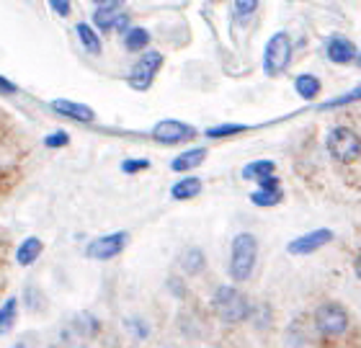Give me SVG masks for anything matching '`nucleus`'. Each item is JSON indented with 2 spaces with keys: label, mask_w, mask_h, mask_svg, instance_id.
I'll return each mask as SVG.
<instances>
[{
  "label": "nucleus",
  "mask_w": 361,
  "mask_h": 348,
  "mask_svg": "<svg viewBox=\"0 0 361 348\" xmlns=\"http://www.w3.org/2000/svg\"><path fill=\"white\" fill-rule=\"evenodd\" d=\"M258 258V240L256 235L240 232L235 235L233 250H230V276L233 281H245L256 268Z\"/></svg>",
  "instance_id": "1"
},
{
  "label": "nucleus",
  "mask_w": 361,
  "mask_h": 348,
  "mask_svg": "<svg viewBox=\"0 0 361 348\" xmlns=\"http://www.w3.org/2000/svg\"><path fill=\"white\" fill-rule=\"evenodd\" d=\"M214 310H217V315L225 320V323L238 325L243 320H248L250 304H248V297L243 294L240 289L222 287V289H217V294H214Z\"/></svg>",
  "instance_id": "2"
},
{
  "label": "nucleus",
  "mask_w": 361,
  "mask_h": 348,
  "mask_svg": "<svg viewBox=\"0 0 361 348\" xmlns=\"http://www.w3.org/2000/svg\"><path fill=\"white\" fill-rule=\"evenodd\" d=\"M289 60H292V39H289L286 31H276V34L269 39L266 52H264L266 75H279V73H284Z\"/></svg>",
  "instance_id": "3"
},
{
  "label": "nucleus",
  "mask_w": 361,
  "mask_h": 348,
  "mask_svg": "<svg viewBox=\"0 0 361 348\" xmlns=\"http://www.w3.org/2000/svg\"><path fill=\"white\" fill-rule=\"evenodd\" d=\"M328 150L338 163H354L361 158V137L348 127H336L328 135Z\"/></svg>",
  "instance_id": "4"
},
{
  "label": "nucleus",
  "mask_w": 361,
  "mask_h": 348,
  "mask_svg": "<svg viewBox=\"0 0 361 348\" xmlns=\"http://www.w3.org/2000/svg\"><path fill=\"white\" fill-rule=\"evenodd\" d=\"M160 65H163V54L145 52L142 57L137 60L135 68H132V73H129V85H132L135 91H147L152 85V80H155V75H158Z\"/></svg>",
  "instance_id": "5"
},
{
  "label": "nucleus",
  "mask_w": 361,
  "mask_h": 348,
  "mask_svg": "<svg viewBox=\"0 0 361 348\" xmlns=\"http://www.w3.org/2000/svg\"><path fill=\"white\" fill-rule=\"evenodd\" d=\"M129 242V235L127 232H111V235H104V237H96V240L88 242V248H85V256L93 258V261H111L121 253V250L127 248Z\"/></svg>",
  "instance_id": "6"
},
{
  "label": "nucleus",
  "mask_w": 361,
  "mask_h": 348,
  "mask_svg": "<svg viewBox=\"0 0 361 348\" xmlns=\"http://www.w3.org/2000/svg\"><path fill=\"white\" fill-rule=\"evenodd\" d=\"M315 325L323 335H331V338H336V335L346 333L348 315H346V310H343L341 304H323V307L317 310V315H315Z\"/></svg>",
  "instance_id": "7"
},
{
  "label": "nucleus",
  "mask_w": 361,
  "mask_h": 348,
  "mask_svg": "<svg viewBox=\"0 0 361 348\" xmlns=\"http://www.w3.org/2000/svg\"><path fill=\"white\" fill-rule=\"evenodd\" d=\"M194 135H196V129L178 119H163L152 127V139H158V142H163V144L186 142V139H191Z\"/></svg>",
  "instance_id": "8"
},
{
  "label": "nucleus",
  "mask_w": 361,
  "mask_h": 348,
  "mask_svg": "<svg viewBox=\"0 0 361 348\" xmlns=\"http://www.w3.org/2000/svg\"><path fill=\"white\" fill-rule=\"evenodd\" d=\"M331 240H333L331 230H312V232L300 235L297 240L289 242V245H286V250H289L292 256H310V253H315V250L325 248Z\"/></svg>",
  "instance_id": "9"
},
{
  "label": "nucleus",
  "mask_w": 361,
  "mask_h": 348,
  "mask_svg": "<svg viewBox=\"0 0 361 348\" xmlns=\"http://www.w3.org/2000/svg\"><path fill=\"white\" fill-rule=\"evenodd\" d=\"M93 23L98 29H124L127 26V15H124V3L121 0H109L104 8H98L93 15Z\"/></svg>",
  "instance_id": "10"
},
{
  "label": "nucleus",
  "mask_w": 361,
  "mask_h": 348,
  "mask_svg": "<svg viewBox=\"0 0 361 348\" xmlns=\"http://www.w3.org/2000/svg\"><path fill=\"white\" fill-rule=\"evenodd\" d=\"M52 108L57 111V114L68 116V119H75V121H93L96 119V111L90 106H85V104H75V101H68V99H57L52 101Z\"/></svg>",
  "instance_id": "11"
},
{
  "label": "nucleus",
  "mask_w": 361,
  "mask_h": 348,
  "mask_svg": "<svg viewBox=\"0 0 361 348\" xmlns=\"http://www.w3.org/2000/svg\"><path fill=\"white\" fill-rule=\"evenodd\" d=\"M328 57H331V62L346 65V62H351L356 57V49H354V44H351L348 39L336 37V39H331V42H328Z\"/></svg>",
  "instance_id": "12"
},
{
  "label": "nucleus",
  "mask_w": 361,
  "mask_h": 348,
  "mask_svg": "<svg viewBox=\"0 0 361 348\" xmlns=\"http://www.w3.org/2000/svg\"><path fill=\"white\" fill-rule=\"evenodd\" d=\"M204 160H207V150H204V147H194V150L180 152L178 158L171 163V168L178 170V173H186V170H194V168L202 166Z\"/></svg>",
  "instance_id": "13"
},
{
  "label": "nucleus",
  "mask_w": 361,
  "mask_h": 348,
  "mask_svg": "<svg viewBox=\"0 0 361 348\" xmlns=\"http://www.w3.org/2000/svg\"><path fill=\"white\" fill-rule=\"evenodd\" d=\"M42 248H44V245H42L39 237H26V240L18 245V250H16V261L21 266H31L42 256Z\"/></svg>",
  "instance_id": "14"
},
{
  "label": "nucleus",
  "mask_w": 361,
  "mask_h": 348,
  "mask_svg": "<svg viewBox=\"0 0 361 348\" xmlns=\"http://www.w3.org/2000/svg\"><path fill=\"white\" fill-rule=\"evenodd\" d=\"M274 170H276L274 160H256V163L243 168V178H248V181H264V178L274 175Z\"/></svg>",
  "instance_id": "15"
},
{
  "label": "nucleus",
  "mask_w": 361,
  "mask_h": 348,
  "mask_svg": "<svg viewBox=\"0 0 361 348\" xmlns=\"http://www.w3.org/2000/svg\"><path fill=\"white\" fill-rule=\"evenodd\" d=\"M196 194H202V181L194 178V175H188V178L178 181L173 189H171V197L178 199V201H183V199H194Z\"/></svg>",
  "instance_id": "16"
},
{
  "label": "nucleus",
  "mask_w": 361,
  "mask_h": 348,
  "mask_svg": "<svg viewBox=\"0 0 361 348\" xmlns=\"http://www.w3.org/2000/svg\"><path fill=\"white\" fill-rule=\"evenodd\" d=\"M207 266V258H204L202 248H188L183 256H180V268L186 273H199Z\"/></svg>",
  "instance_id": "17"
},
{
  "label": "nucleus",
  "mask_w": 361,
  "mask_h": 348,
  "mask_svg": "<svg viewBox=\"0 0 361 348\" xmlns=\"http://www.w3.org/2000/svg\"><path fill=\"white\" fill-rule=\"evenodd\" d=\"M75 29H78V39H80L83 49H88L90 54L101 52V39H98V34L93 31V26H88V23H78Z\"/></svg>",
  "instance_id": "18"
},
{
  "label": "nucleus",
  "mask_w": 361,
  "mask_h": 348,
  "mask_svg": "<svg viewBox=\"0 0 361 348\" xmlns=\"http://www.w3.org/2000/svg\"><path fill=\"white\" fill-rule=\"evenodd\" d=\"M294 88H297V93H300L305 101H312L317 93H320V80H317L315 75H300L294 80Z\"/></svg>",
  "instance_id": "19"
},
{
  "label": "nucleus",
  "mask_w": 361,
  "mask_h": 348,
  "mask_svg": "<svg viewBox=\"0 0 361 348\" xmlns=\"http://www.w3.org/2000/svg\"><path fill=\"white\" fill-rule=\"evenodd\" d=\"M16 307H18V299L16 297H8L6 302H3V307H0V335H6L11 328H13L16 323Z\"/></svg>",
  "instance_id": "20"
},
{
  "label": "nucleus",
  "mask_w": 361,
  "mask_h": 348,
  "mask_svg": "<svg viewBox=\"0 0 361 348\" xmlns=\"http://www.w3.org/2000/svg\"><path fill=\"white\" fill-rule=\"evenodd\" d=\"M147 42H150V34L145 29H140V26L129 29L127 37H124V44H127L129 52H142L145 46H147Z\"/></svg>",
  "instance_id": "21"
},
{
  "label": "nucleus",
  "mask_w": 361,
  "mask_h": 348,
  "mask_svg": "<svg viewBox=\"0 0 361 348\" xmlns=\"http://www.w3.org/2000/svg\"><path fill=\"white\" fill-rule=\"evenodd\" d=\"M281 189L279 191H264V189H258V191H253L250 194V201L256 206H276L279 201H281Z\"/></svg>",
  "instance_id": "22"
},
{
  "label": "nucleus",
  "mask_w": 361,
  "mask_h": 348,
  "mask_svg": "<svg viewBox=\"0 0 361 348\" xmlns=\"http://www.w3.org/2000/svg\"><path fill=\"white\" fill-rule=\"evenodd\" d=\"M240 132H245V124H222V127L207 129V137L217 139V137H233V135H240Z\"/></svg>",
  "instance_id": "23"
},
{
  "label": "nucleus",
  "mask_w": 361,
  "mask_h": 348,
  "mask_svg": "<svg viewBox=\"0 0 361 348\" xmlns=\"http://www.w3.org/2000/svg\"><path fill=\"white\" fill-rule=\"evenodd\" d=\"M354 101H361V85L356 88V91L351 93H343V96H338V99L328 101V104H323L320 108H336V106H346V104H354Z\"/></svg>",
  "instance_id": "24"
},
{
  "label": "nucleus",
  "mask_w": 361,
  "mask_h": 348,
  "mask_svg": "<svg viewBox=\"0 0 361 348\" xmlns=\"http://www.w3.org/2000/svg\"><path fill=\"white\" fill-rule=\"evenodd\" d=\"M147 168H150V160H124L121 163L124 173H140V170H147Z\"/></svg>",
  "instance_id": "25"
},
{
  "label": "nucleus",
  "mask_w": 361,
  "mask_h": 348,
  "mask_svg": "<svg viewBox=\"0 0 361 348\" xmlns=\"http://www.w3.org/2000/svg\"><path fill=\"white\" fill-rule=\"evenodd\" d=\"M256 8H258V0H235V13L240 15V18L250 15Z\"/></svg>",
  "instance_id": "26"
},
{
  "label": "nucleus",
  "mask_w": 361,
  "mask_h": 348,
  "mask_svg": "<svg viewBox=\"0 0 361 348\" xmlns=\"http://www.w3.org/2000/svg\"><path fill=\"white\" fill-rule=\"evenodd\" d=\"M16 170H8V168H0V194H6L11 186L16 183Z\"/></svg>",
  "instance_id": "27"
},
{
  "label": "nucleus",
  "mask_w": 361,
  "mask_h": 348,
  "mask_svg": "<svg viewBox=\"0 0 361 348\" xmlns=\"http://www.w3.org/2000/svg\"><path fill=\"white\" fill-rule=\"evenodd\" d=\"M68 142H70L68 132H54V135H49L44 139V144H47V147H52V150H54V147H65Z\"/></svg>",
  "instance_id": "28"
},
{
  "label": "nucleus",
  "mask_w": 361,
  "mask_h": 348,
  "mask_svg": "<svg viewBox=\"0 0 361 348\" xmlns=\"http://www.w3.org/2000/svg\"><path fill=\"white\" fill-rule=\"evenodd\" d=\"M49 6H52V11L57 15H70V0H49Z\"/></svg>",
  "instance_id": "29"
},
{
  "label": "nucleus",
  "mask_w": 361,
  "mask_h": 348,
  "mask_svg": "<svg viewBox=\"0 0 361 348\" xmlns=\"http://www.w3.org/2000/svg\"><path fill=\"white\" fill-rule=\"evenodd\" d=\"M258 186L264 191H279V178L276 175H269V178H264V181H258Z\"/></svg>",
  "instance_id": "30"
},
{
  "label": "nucleus",
  "mask_w": 361,
  "mask_h": 348,
  "mask_svg": "<svg viewBox=\"0 0 361 348\" xmlns=\"http://www.w3.org/2000/svg\"><path fill=\"white\" fill-rule=\"evenodd\" d=\"M0 91H3V93H16L18 88H16V83H11L8 77L0 75Z\"/></svg>",
  "instance_id": "31"
},
{
  "label": "nucleus",
  "mask_w": 361,
  "mask_h": 348,
  "mask_svg": "<svg viewBox=\"0 0 361 348\" xmlns=\"http://www.w3.org/2000/svg\"><path fill=\"white\" fill-rule=\"evenodd\" d=\"M356 276L361 279V253H359V258H356Z\"/></svg>",
  "instance_id": "32"
},
{
  "label": "nucleus",
  "mask_w": 361,
  "mask_h": 348,
  "mask_svg": "<svg viewBox=\"0 0 361 348\" xmlns=\"http://www.w3.org/2000/svg\"><path fill=\"white\" fill-rule=\"evenodd\" d=\"M96 3H104V0H96Z\"/></svg>",
  "instance_id": "33"
},
{
  "label": "nucleus",
  "mask_w": 361,
  "mask_h": 348,
  "mask_svg": "<svg viewBox=\"0 0 361 348\" xmlns=\"http://www.w3.org/2000/svg\"><path fill=\"white\" fill-rule=\"evenodd\" d=\"M359 62H361V54H359Z\"/></svg>",
  "instance_id": "34"
}]
</instances>
